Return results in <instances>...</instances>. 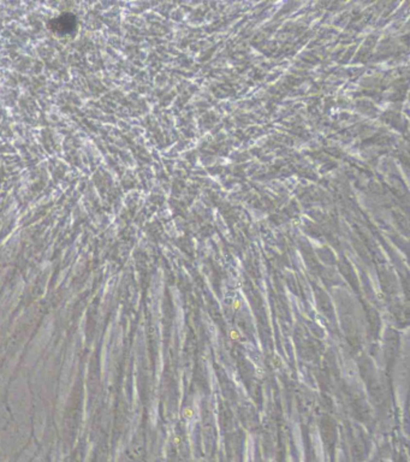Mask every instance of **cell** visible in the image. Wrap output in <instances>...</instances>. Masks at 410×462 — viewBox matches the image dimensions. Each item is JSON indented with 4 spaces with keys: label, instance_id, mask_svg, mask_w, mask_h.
<instances>
[{
    "label": "cell",
    "instance_id": "3",
    "mask_svg": "<svg viewBox=\"0 0 410 462\" xmlns=\"http://www.w3.org/2000/svg\"><path fill=\"white\" fill-rule=\"evenodd\" d=\"M14 462H16V460H15V461H14Z\"/></svg>",
    "mask_w": 410,
    "mask_h": 462
},
{
    "label": "cell",
    "instance_id": "1",
    "mask_svg": "<svg viewBox=\"0 0 410 462\" xmlns=\"http://www.w3.org/2000/svg\"><path fill=\"white\" fill-rule=\"evenodd\" d=\"M77 27L76 17L71 14H64L57 18L51 19L49 28L53 33L58 35H67L72 33Z\"/></svg>",
    "mask_w": 410,
    "mask_h": 462
},
{
    "label": "cell",
    "instance_id": "2",
    "mask_svg": "<svg viewBox=\"0 0 410 462\" xmlns=\"http://www.w3.org/2000/svg\"><path fill=\"white\" fill-rule=\"evenodd\" d=\"M191 415H193V411H191V410H186V416H189V418H190Z\"/></svg>",
    "mask_w": 410,
    "mask_h": 462
}]
</instances>
